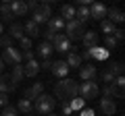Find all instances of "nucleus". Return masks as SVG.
Returning <instances> with one entry per match:
<instances>
[{
    "instance_id": "1",
    "label": "nucleus",
    "mask_w": 125,
    "mask_h": 116,
    "mask_svg": "<svg viewBox=\"0 0 125 116\" xmlns=\"http://www.w3.org/2000/svg\"><path fill=\"white\" fill-rule=\"evenodd\" d=\"M79 83L73 79H61L54 85V99H61L62 104H69L73 98H77Z\"/></svg>"
},
{
    "instance_id": "2",
    "label": "nucleus",
    "mask_w": 125,
    "mask_h": 116,
    "mask_svg": "<svg viewBox=\"0 0 125 116\" xmlns=\"http://www.w3.org/2000/svg\"><path fill=\"white\" fill-rule=\"evenodd\" d=\"M54 106H56V99H54V95H48V93H42L40 98L36 99V112L40 116H46V114H52Z\"/></svg>"
},
{
    "instance_id": "3",
    "label": "nucleus",
    "mask_w": 125,
    "mask_h": 116,
    "mask_svg": "<svg viewBox=\"0 0 125 116\" xmlns=\"http://www.w3.org/2000/svg\"><path fill=\"white\" fill-rule=\"evenodd\" d=\"M100 93V87H98V83H96V79H92V81H83V83L79 85V89H77V95H79L81 99H94L96 95Z\"/></svg>"
},
{
    "instance_id": "4",
    "label": "nucleus",
    "mask_w": 125,
    "mask_h": 116,
    "mask_svg": "<svg viewBox=\"0 0 125 116\" xmlns=\"http://www.w3.org/2000/svg\"><path fill=\"white\" fill-rule=\"evenodd\" d=\"M65 31H67V33H65V37H67L69 41H79L81 37H83V33H85V27L73 19V21L65 23Z\"/></svg>"
},
{
    "instance_id": "5",
    "label": "nucleus",
    "mask_w": 125,
    "mask_h": 116,
    "mask_svg": "<svg viewBox=\"0 0 125 116\" xmlns=\"http://www.w3.org/2000/svg\"><path fill=\"white\" fill-rule=\"evenodd\" d=\"M52 17V8L48 4H38L36 8L31 10V21L36 25H42V23H48V19Z\"/></svg>"
},
{
    "instance_id": "6",
    "label": "nucleus",
    "mask_w": 125,
    "mask_h": 116,
    "mask_svg": "<svg viewBox=\"0 0 125 116\" xmlns=\"http://www.w3.org/2000/svg\"><path fill=\"white\" fill-rule=\"evenodd\" d=\"M52 48H54V52L69 54V52H71V41L65 37V33H56L54 40H52Z\"/></svg>"
},
{
    "instance_id": "7",
    "label": "nucleus",
    "mask_w": 125,
    "mask_h": 116,
    "mask_svg": "<svg viewBox=\"0 0 125 116\" xmlns=\"http://www.w3.org/2000/svg\"><path fill=\"white\" fill-rule=\"evenodd\" d=\"M0 58H2V62H4V64H13V66H15V64H21V60H23V58H21V50L13 48V46L6 48Z\"/></svg>"
},
{
    "instance_id": "8",
    "label": "nucleus",
    "mask_w": 125,
    "mask_h": 116,
    "mask_svg": "<svg viewBox=\"0 0 125 116\" xmlns=\"http://www.w3.org/2000/svg\"><path fill=\"white\" fill-rule=\"evenodd\" d=\"M98 108H100V112H102L104 116H113L117 112V104H115L113 98H102L100 104H98Z\"/></svg>"
},
{
    "instance_id": "9",
    "label": "nucleus",
    "mask_w": 125,
    "mask_h": 116,
    "mask_svg": "<svg viewBox=\"0 0 125 116\" xmlns=\"http://www.w3.org/2000/svg\"><path fill=\"white\" fill-rule=\"evenodd\" d=\"M17 89V83L10 79V75H0V93H6L9 95L10 91Z\"/></svg>"
},
{
    "instance_id": "10",
    "label": "nucleus",
    "mask_w": 125,
    "mask_h": 116,
    "mask_svg": "<svg viewBox=\"0 0 125 116\" xmlns=\"http://www.w3.org/2000/svg\"><path fill=\"white\" fill-rule=\"evenodd\" d=\"M52 75L58 77V79H67V73H69V66L65 60H56V62H52Z\"/></svg>"
},
{
    "instance_id": "11",
    "label": "nucleus",
    "mask_w": 125,
    "mask_h": 116,
    "mask_svg": "<svg viewBox=\"0 0 125 116\" xmlns=\"http://www.w3.org/2000/svg\"><path fill=\"white\" fill-rule=\"evenodd\" d=\"M106 17V6L100 4V2H94L90 6V19H96V21H102Z\"/></svg>"
},
{
    "instance_id": "12",
    "label": "nucleus",
    "mask_w": 125,
    "mask_h": 116,
    "mask_svg": "<svg viewBox=\"0 0 125 116\" xmlns=\"http://www.w3.org/2000/svg\"><path fill=\"white\" fill-rule=\"evenodd\" d=\"M44 93V83H33L31 87H27L25 89V99H38L40 95Z\"/></svg>"
},
{
    "instance_id": "13",
    "label": "nucleus",
    "mask_w": 125,
    "mask_h": 116,
    "mask_svg": "<svg viewBox=\"0 0 125 116\" xmlns=\"http://www.w3.org/2000/svg\"><path fill=\"white\" fill-rule=\"evenodd\" d=\"M98 33L96 31H85L83 33V37H81V44H83V48L85 50H90V48H96L98 46Z\"/></svg>"
},
{
    "instance_id": "14",
    "label": "nucleus",
    "mask_w": 125,
    "mask_h": 116,
    "mask_svg": "<svg viewBox=\"0 0 125 116\" xmlns=\"http://www.w3.org/2000/svg\"><path fill=\"white\" fill-rule=\"evenodd\" d=\"M65 29V21L61 17H50L48 19V33H62Z\"/></svg>"
},
{
    "instance_id": "15",
    "label": "nucleus",
    "mask_w": 125,
    "mask_h": 116,
    "mask_svg": "<svg viewBox=\"0 0 125 116\" xmlns=\"http://www.w3.org/2000/svg\"><path fill=\"white\" fill-rule=\"evenodd\" d=\"M79 79H83V81L96 79V66H94V64H85V66H81L79 68Z\"/></svg>"
},
{
    "instance_id": "16",
    "label": "nucleus",
    "mask_w": 125,
    "mask_h": 116,
    "mask_svg": "<svg viewBox=\"0 0 125 116\" xmlns=\"http://www.w3.org/2000/svg\"><path fill=\"white\" fill-rule=\"evenodd\" d=\"M58 17L62 19L65 23H69V21H73L75 19V6H71V4H65V6H61V10H58Z\"/></svg>"
},
{
    "instance_id": "17",
    "label": "nucleus",
    "mask_w": 125,
    "mask_h": 116,
    "mask_svg": "<svg viewBox=\"0 0 125 116\" xmlns=\"http://www.w3.org/2000/svg\"><path fill=\"white\" fill-rule=\"evenodd\" d=\"M23 33H27L29 40H31V37H38V35H40V25H36V23L29 19V21L23 25Z\"/></svg>"
},
{
    "instance_id": "18",
    "label": "nucleus",
    "mask_w": 125,
    "mask_h": 116,
    "mask_svg": "<svg viewBox=\"0 0 125 116\" xmlns=\"http://www.w3.org/2000/svg\"><path fill=\"white\" fill-rule=\"evenodd\" d=\"M106 17H108V21H111L113 25H119V23L125 21L123 13H121L119 8H106Z\"/></svg>"
},
{
    "instance_id": "19",
    "label": "nucleus",
    "mask_w": 125,
    "mask_h": 116,
    "mask_svg": "<svg viewBox=\"0 0 125 116\" xmlns=\"http://www.w3.org/2000/svg\"><path fill=\"white\" fill-rule=\"evenodd\" d=\"M10 10H13V17H23V15H27V6L21 0H13V2H10Z\"/></svg>"
},
{
    "instance_id": "20",
    "label": "nucleus",
    "mask_w": 125,
    "mask_h": 116,
    "mask_svg": "<svg viewBox=\"0 0 125 116\" xmlns=\"http://www.w3.org/2000/svg\"><path fill=\"white\" fill-rule=\"evenodd\" d=\"M38 73H40V64L36 60H27V64L23 66V75L25 77H36Z\"/></svg>"
},
{
    "instance_id": "21",
    "label": "nucleus",
    "mask_w": 125,
    "mask_h": 116,
    "mask_svg": "<svg viewBox=\"0 0 125 116\" xmlns=\"http://www.w3.org/2000/svg\"><path fill=\"white\" fill-rule=\"evenodd\" d=\"M65 62H67L69 71H71V68H77V71H79V68H81V58H79V54H75V52H69Z\"/></svg>"
},
{
    "instance_id": "22",
    "label": "nucleus",
    "mask_w": 125,
    "mask_h": 116,
    "mask_svg": "<svg viewBox=\"0 0 125 116\" xmlns=\"http://www.w3.org/2000/svg\"><path fill=\"white\" fill-rule=\"evenodd\" d=\"M9 37H10V40H21V37H23V25H21V23H10Z\"/></svg>"
},
{
    "instance_id": "23",
    "label": "nucleus",
    "mask_w": 125,
    "mask_h": 116,
    "mask_svg": "<svg viewBox=\"0 0 125 116\" xmlns=\"http://www.w3.org/2000/svg\"><path fill=\"white\" fill-rule=\"evenodd\" d=\"M52 52H54V48H52V44H48V41H42L40 48H38V54L42 56V60L50 58V54H52Z\"/></svg>"
},
{
    "instance_id": "24",
    "label": "nucleus",
    "mask_w": 125,
    "mask_h": 116,
    "mask_svg": "<svg viewBox=\"0 0 125 116\" xmlns=\"http://www.w3.org/2000/svg\"><path fill=\"white\" fill-rule=\"evenodd\" d=\"M0 17H2V21L13 23V10H10V2H4V4H0Z\"/></svg>"
},
{
    "instance_id": "25",
    "label": "nucleus",
    "mask_w": 125,
    "mask_h": 116,
    "mask_svg": "<svg viewBox=\"0 0 125 116\" xmlns=\"http://www.w3.org/2000/svg\"><path fill=\"white\" fill-rule=\"evenodd\" d=\"M90 54H92V58H96V60H106L108 58V50L106 48H90Z\"/></svg>"
},
{
    "instance_id": "26",
    "label": "nucleus",
    "mask_w": 125,
    "mask_h": 116,
    "mask_svg": "<svg viewBox=\"0 0 125 116\" xmlns=\"http://www.w3.org/2000/svg\"><path fill=\"white\" fill-rule=\"evenodd\" d=\"M33 110V104L29 102V99H19V106H17V112H23V114H29V112Z\"/></svg>"
},
{
    "instance_id": "27",
    "label": "nucleus",
    "mask_w": 125,
    "mask_h": 116,
    "mask_svg": "<svg viewBox=\"0 0 125 116\" xmlns=\"http://www.w3.org/2000/svg\"><path fill=\"white\" fill-rule=\"evenodd\" d=\"M69 106H71L73 112H81V110L85 108V99H81L79 95H77V98H73L71 102H69Z\"/></svg>"
},
{
    "instance_id": "28",
    "label": "nucleus",
    "mask_w": 125,
    "mask_h": 116,
    "mask_svg": "<svg viewBox=\"0 0 125 116\" xmlns=\"http://www.w3.org/2000/svg\"><path fill=\"white\" fill-rule=\"evenodd\" d=\"M23 77H25V75H23V64H15V66H13V75H10V79H13L15 83H19Z\"/></svg>"
},
{
    "instance_id": "29",
    "label": "nucleus",
    "mask_w": 125,
    "mask_h": 116,
    "mask_svg": "<svg viewBox=\"0 0 125 116\" xmlns=\"http://www.w3.org/2000/svg\"><path fill=\"white\" fill-rule=\"evenodd\" d=\"M100 29H102V33H106V35H113V31H115L117 27L113 25V23L108 21V19H104V21H102V25H100Z\"/></svg>"
},
{
    "instance_id": "30",
    "label": "nucleus",
    "mask_w": 125,
    "mask_h": 116,
    "mask_svg": "<svg viewBox=\"0 0 125 116\" xmlns=\"http://www.w3.org/2000/svg\"><path fill=\"white\" fill-rule=\"evenodd\" d=\"M108 71H111L115 77H121L123 75V62H113L111 66H108Z\"/></svg>"
},
{
    "instance_id": "31",
    "label": "nucleus",
    "mask_w": 125,
    "mask_h": 116,
    "mask_svg": "<svg viewBox=\"0 0 125 116\" xmlns=\"http://www.w3.org/2000/svg\"><path fill=\"white\" fill-rule=\"evenodd\" d=\"M102 93H104V98H113V95H117V87L113 83H108V85H104Z\"/></svg>"
},
{
    "instance_id": "32",
    "label": "nucleus",
    "mask_w": 125,
    "mask_h": 116,
    "mask_svg": "<svg viewBox=\"0 0 125 116\" xmlns=\"http://www.w3.org/2000/svg\"><path fill=\"white\" fill-rule=\"evenodd\" d=\"M117 44H119V41H117L113 35H106V37H104V46H106V50H115Z\"/></svg>"
},
{
    "instance_id": "33",
    "label": "nucleus",
    "mask_w": 125,
    "mask_h": 116,
    "mask_svg": "<svg viewBox=\"0 0 125 116\" xmlns=\"http://www.w3.org/2000/svg\"><path fill=\"white\" fill-rule=\"evenodd\" d=\"M19 46H21L23 52H27V50H31V40H29L27 35H23L21 40H19Z\"/></svg>"
},
{
    "instance_id": "34",
    "label": "nucleus",
    "mask_w": 125,
    "mask_h": 116,
    "mask_svg": "<svg viewBox=\"0 0 125 116\" xmlns=\"http://www.w3.org/2000/svg\"><path fill=\"white\" fill-rule=\"evenodd\" d=\"M19 112H17V108H13V106H4V110L0 112V116H17Z\"/></svg>"
},
{
    "instance_id": "35",
    "label": "nucleus",
    "mask_w": 125,
    "mask_h": 116,
    "mask_svg": "<svg viewBox=\"0 0 125 116\" xmlns=\"http://www.w3.org/2000/svg\"><path fill=\"white\" fill-rule=\"evenodd\" d=\"M10 46H13V40H10L9 35H0V48H10Z\"/></svg>"
},
{
    "instance_id": "36",
    "label": "nucleus",
    "mask_w": 125,
    "mask_h": 116,
    "mask_svg": "<svg viewBox=\"0 0 125 116\" xmlns=\"http://www.w3.org/2000/svg\"><path fill=\"white\" fill-rule=\"evenodd\" d=\"M102 81H104L106 85H108V83H113V81H115V75H113V73H111V71L106 68V71L102 73Z\"/></svg>"
},
{
    "instance_id": "37",
    "label": "nucleus",
    "mask_w": 125,
    "mask_h": 116,
    "mask_svg": "<svg viewBox=\"0 0 125 116\" xmlns=\"http://www.w3.org/2000/svg\"><path fill=\"white\" fill-rule=\"evenodd\" d=\"M113 37H115L117 41H123V40H125V31H123V29H119V27H117L115 31H113Z\"/></svg>"
},
{
    "instance_id": "38",
    "label": "nucleus",
    "mask_w": 125,
    "mask_h": 116,
    "mask_svg": "<svg viewBox=\"0 0 125 116\" xmlns=\"http://www.w3.org/2000/svg\"><path fill=\"white\" fill-rule=\"evenodd\" d=\"M40 68H44V71H50V68H52V60H50V58H46V60H42Z\"/></svg>"
},
{
    "instance_id": "39",
    "label": "nucleus",
    "mask_w": 125,
    "mask_h": 116,
    "mask_svg": "<svg viewBox=\"0 0 125 116\" xmlns=\"http://www.w3.org/2000/svg\"><path fill=\"white\" fill-rule=\"evenodd\" d=\"M79 58H81V62H83V60H92V54H90V50H83V52L79 54Z\"/></svg>"
},
{
    "instance_id": "40",
    "label": "nucleus",
    "mask_w": 125,
    "mask_h": 116,
    "mask_svg": "<svg viewBox=\"0 0 125 116\" xmlns=\"http://www.w3.org/2000/svg\"><path fill=\"white\" fill-rule=\"evenodd\" d=\"M0 106H2V108L9 106V95H6V93H0Z\"/></svg>"
},
{
    "instance_id": "41",
    "label": "nucleus",
    "mask_w": 125,
    "mask_h": 116,
    "mask_svg": "<svg viewBox=\"0 0 125 116\" xmlns=\"http://www.w3.org/2000/svg\"><path fill=\"white\" fill-rule=\"evenodd\" d=\"M62 114H65V116H71V114H73V110H71L69 104H62Z\"/></svg>"
},
{
    "instance_id": "42",
    "label": "nucleus",
    "mask_w": 125,
    "mask_h": 116,
    "mask_svg": "<svg viewBox=\"0 0 125 116\" xmlns=\"http://www.w3.org/2000/svg\"><path fill=\"white\" fill-rule=\"evenodd\" d=\"M21 58H25V60H33V52H31V50H27V52H21Z\"/></svg>"
},
{
    "instance_id": "43",
    "label": "nucleus",
    "mask_w": 125,
    "mask_h": 116,
    "mask_svg": "<svg viewBox=\"0 0 125 116\" xmlns=\"http://www.w3.org/2000/svg\"><path fill=\"white\" fill-rule=\"evenodd\" d=\"M79 116H94V110H90V108H83V110L79 112Z\"/></svg>"
},
{
    "instance_id": "44",
    "label": "nucleus",
    "mask_w": 125,
    "mask_h": 116,
    "mask_svg": "<svg viewBox=\"0 0 125 116\" xmlns=\"http://www.w3.org/2000/svg\"><path fill=\"white\" fill-rule=\"evenodd\" d=\"M2 71H4V62H2V58H0V75H2Z\"/></svg>"
},
{
    "instance_id": "45",
    "label": "nucleus",
    "mask_w": 125,
    "mask_h": 116,
    "mask_svg": "<svg viewBox=\"0 0 125 116\" xmlns=\"http://www.w3.org/2000/svg\"><path fill=\"white\" fill-rule=\"evenodd\" d=\"M2 33H4V27H2V21H0V35H2Z\"/></svg>"
},
{
    "instance_id": "46",
    "label": "nucleus",
    "mask_w": 125,
    "mask_h": 116,
    "mask_svg": "<svg viewBox=\"0 0 125 116\" xmlns=\"http://www.w3.org/2000/svg\"><path fill=\"white\" fill-rule=\"evenodd\" d=\"M46 116H58V114H46Z\"/></svg>"
},
{
    "instance_id": "47",
    "label": "nucleus",
    "mask_w": 125,
    "mask_h": 116,
    "mask_svg": "<svg viewBox=\"0 0 125 116\" xmlns=\"http://www.w3.org/2000/svg\"><path fill=\"white\" fill-rule=\"evenodd\" d=\"M27 116H29V114H27Z\"/></svg>"
},
{
    "instance_id": "48",
    "label": "nucleus",
    "mask_w": 125,
    "mask_h": 116,
    "mask_svg": "<svg viewBox=\"0 0 125 116\" xmlns=\"http://www.w3.org/2000/svg\"><path fill=\"white\" fill-rule=\"evenodd\" d=\"M71 116H73V114H71Z\"/></svg>"
}]
</instances>
